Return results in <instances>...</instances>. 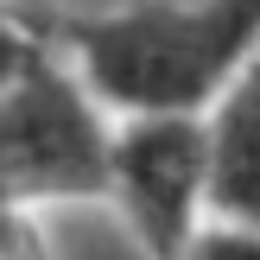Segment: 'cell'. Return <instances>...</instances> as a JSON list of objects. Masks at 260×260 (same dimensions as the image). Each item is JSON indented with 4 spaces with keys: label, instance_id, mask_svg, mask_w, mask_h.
Masks as SVG:
<instances>
[{
    "label": "cell",
    "instance_id": "3",
    "mask_svg": "<svg viewBox=\"0 0 260 260\" xmlns=\"http://www.w3.org/2000/svg\"><path fill=\"white\" fill-rule=\"evenodd\" d=\"M203 190H210L203 114H178V108L114 114L102 203H114L121 229L140 241L146 260H178L184 254V241L210 216Z\"/></svg>",
    "mask_w": 260,
    "mask_h": 260
},
{
    "label": "cell",
    "instance_id": "1",
    "mask_svg": "<svg viewBox=\"0 0 260 260\" xmlns=\"http://www.w3.org/2000/svg\"><path fill=\"white\" fill-rule=\"evenodd\" d=\"M45 38L108 114H203L260 57V0H121Z\"/></svg>",
    "mask_w": 260,
    "mask_h": 260
},
{
    "label": "cell",
    "instance_id": "7",
    "mask_svg": "<svg viewBox=\"0 0 260 260\" xmlns=\"http://www.w3.org/2000/svg\"><path fill=\"white\" fill-rule=\"evenodd\" d=\"M7 241H13V248H0V260H38V229H32V216H13V222H7Z\"/></svg>",
    "mask_w": 260,
    "mask_h": 260
},
{
    "label": "cell",
    "instance_id": "2",
    "mask_svg": "<svg viewBox=\"0 0 260 260\" xmlns=\"http://www.w3.org/2000/svg\"><path fill=\"white\" fill-rule=\"evenodd\" d=\"M114 114L45 45L0 89V216H38L51 203H102Z\"/></svg>",
    "mask_w": 260,
    "mask_h": 260
},
{
    "label": "cell",
    "instance_id": "6",
    "mask_svg": "<svg viewBox=\"0 0 260 260\" xmlns=\"http://www.w3.org/2000/svg\"><path fill=\"white\" fill-rule=\"evenodd\" d=\"M45 45H51L45 25H38L32 13H19V7H7V0H0V89H7Z\"/></svg>",
    "mask_w": 260,
    "mask_h": 260
},
{
    "label": "cell",
    "instance_id": "8",
    "mask_svg": "<svg viewBox=\"0 0 260 260\" xmlns=\"http://www.w3.org/2000/svg\"><path fill=\"white\" fill-rule=\"evenodd\" d=\"M7 7H19V13H32V19H38V13H45V7H57V0H7Z\"/></svg>",
    "mask_w": 260,
    "mask_h": 260
},
{
    "label": "cell",
    "instance_id": "5",
    "mask_svg": "<svg viewBox=\"0 0 260 260\" xmlns=\"http://www.w3.org/2000/svg\"><path fill=\"white\" fill-rule=\"evenodd\" d=\"M178 260H260V229L203 216V222H197V235L184 241V254H178Z\"/></svg>",
    "mask_w": 260,
    "mask_h": 260
},
{
    "label": "cell",
    "instance_id": "4",
    "mask_svg": "<svg viewBox=\"0 0 260 260\" xmlns=\"http://www.w3.org/2000/svg\"><path fill=\"white\" fill-rule=\"evenodd\" d=\"M203 140H210V190H203L210 216L260 229V57L203 108Z\"/></svg>",
    "mask_w": 260,
    "mask_h": 260
}]
</instances>
